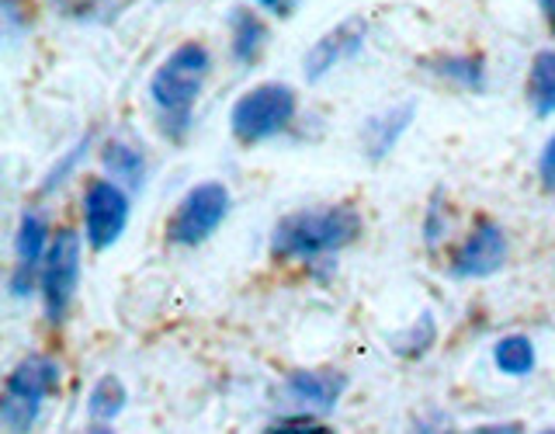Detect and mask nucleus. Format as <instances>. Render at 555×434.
Segmentation results:
<instances>
[{"mask_svg": "<svg viewBox=\"0 0 555 434\" xmlns=\"http://www.w3.org/2000/svg\"><path fill=\"white\" fill-rule=\"evenodd\" d=\"M208 69H212V56L202 42H184L167 56V63L153 74L150 94L156 101L164 118V132L184 136L188 122H191V108L205 87Z\"/></svg>", "mask_w": 555, "mask_h": 434, "instance_id": "nucleus-2", "label": "nucleus"}, {"mask_svg": "<svg viewBox=\"0 0 555 434\" xmlns=\"http://www.w3.org/2000/svg\"><path fill=\"white\" fill-rule=\"evenodd\" d=\"M49 226L39 213H25L22 216V226H17V240H14V251H17V268H14V278H11V292L17 299H25L31 292V278L35 271L42 275V265H46V254H49Z\"/></svg>", "mask_w": 555, "mask_h": 434, "instance_id": "nucleus-10", "label": "nucleus"}, {"mask_svg": "<svg viewBox=\"0 0 555 434\" xmlns=\"http://www.w3.org/2000/svg\"><path fill=\"white\" fill-rule=\"evenodd\" d=\"M225 216H230V191H225V184L202 181L173 208L167 240L178 243V247H198V243H205L219 230Z\"/></svg>", "mask_w": 555, "mask_h": 434, "instance_id": "nucleus-5", "label": "nucleus"}, {"mask_svg": "<svg viewBox=\"0 0 555 434\" xmlns=\"http://www.w3.org/2000/svg\"><path fill=\"white\" fill-rule=\"evenodd\" d=\"M434 69H438L441 77L468 87V91H482V84H486V69L479 56H441L434 63Z\"/></svg>", "mask_w": 555, "mask_h": 434, "instance_id": "nucleus-18", "label": "nucleus"}, {"mask_svg": "<svg viewBox=\"0 0 555 434\" xmlns=\"http://www.w3.org/2000/svg\"><path fill=\"white\" fill-rule=\"evenodd\" d=\"M257 4L264 11H271L274 17H292L295 8H299V0H257Z\"/></svg>", "mask_w": 555, "mask_h": 434, "instance_id": "nucleus-23", "label": "nucleus"}, {"mask_svg": "<svg viewBox=\"0 0 555 434\" xmlns=\"http://www.w3.org/2000/svg\"><path fill=\"white\" fill-rule=\"evenodd\" d=\"M538 170H542L545 188H552V191H555V136L545 143V150H542V164H538Z\"/></svg>", "mask_w": 555, "mask_h": 434, "instance_id": "nucleus-21", "label": "nucleus"}, {"mask_svg": "<svg viewBox=\"0 0 555 434\" xmlns=\"http://www.w3.org/2000/svg\"><path fill=\"white\" fill-rule=\"evenodd\" d=\"M129 195L115 181H91L83 195V230L94 251H108L126 233Z\"/></svg>", "mask_w": 555, "mask_h": 434, "instance_id": "nucleus-7", "label": "nucleus"}, {"mask_svg": "<svg viewBox=\"0 0 555 434\" xmlns=\"http://www.w3.org/2000/svg\"><path fill=\"white\" fill-rule=\"evenodd\" d=\"M503 260H507V233H503V226L493 219H479L473 233L459 243L455 257H451V275L490 278L503 268Z\"/></svg>", "mask_w": 555, "mask_h": 434, "instance_id": "nucleus-8", "label": "nucleus"}, {"mask_svg": "<svg viewBox=\"0 0 555 434\" xmlns=\"http://www.w3.org/2000/svg\"><path fill=\"white\" fill-rule=\"evenodd\" d=\"M542 4V11H545V17H548V25L555 28V0H538Z\"/></svg>", "mask_w": 555, "mask_h": 434, "instance_id": "nucleus-24", "label": "nucleus"}, {"mask_svg": "<svg viewBox=\"0 0 555 434\" xmlns=\"http://www.w3.org/2000/svg\"><path fill=\"white\" fill-rule=\"evenodd\" d=\"M465 434H525V424H517V421H496V424H479V427L465 431Z\"/></svg>", "mask_w": 555, "mask_h": 434, "instance_id": "nucleus-22", "label": "nucleus"}, {"mask_svg": "<svg viewBox=\"0 0 555 434\" xmlns=\"http://www.w3.org/2000/svg\"><path fill=\"white\" fill-rule=\"evenodd\" d=\"M295 108H299V98L288 84H260L233 104L230 129L243 146L264 143L292 126Z\"/></svg>", "mask_w": 555, "mask_h": 434, "instance_id": "nucleus-4", "label": "nucleus"}, {"mask_svg": "<svg viewBox=\"0 0 555 434\" xmlns=\"http://www.w3.org/2000/svg\"><path fill=\"white\" fill-rule=\"evenodd\" d=\"M528 101H531V108L542 118L555 115V49L538 52V56L531 60Z\"/></svg>", "mask_w": 555, "mask_h": 434, "instance_id": "nucleus-14", "label": "nucleus"}, {"mask_svg": "<svg viewBox=\"0 0 555 434\" xmlns=\"http://www.w3.org/2000/svg\"><path fill=\"white\" fill-rule=\"evenodd\" d=\"M91 434H115V431H112V427H94Z\"/></svg>", "mask_w": 555, "mask_h": 434, "instance_id": "nucleus-25", "label": "nucleus"}, {"mask_svg": "<svg viewBox=\"0 0 555 434\" xmlns=\"http://www.w3.org/2000/svg\"><path fill=\"white\" fill-rule=\"evenodd\" d=\"M230 28H233V60L250 66L260 60V52L268 46V28L254 11H233L230 14Z\"/></svg>", "mask_w": 555, "mask_h": 434, "instance_id": "nucleus-13", "label": "nucleus"}, {"mask_svg": "<svg viewBox=\"0 0 555 434\" xmlns=\"http://www.w3.org/2000/svg\"><path fill=\"white\" fill-rule=\"evenodd\" d=\"M347 390V379L330 369H309V372H292L288 375V393L306 407L317 410H334Z\"/></svg>", "mask_w": 555, "mask_h": 434, "instance_id": "nucleus-11", "label": "nucleus"}, {"mask_svg": "<svg viewBox=\"0 0 555 434\" xmlns=\"http://www.w3.org/2000/svg\"><path fill=\"white\" fill-rule=\"evenodd\" d=\"M104 167L112 170V181L115 184H126V188H139L143 184V153L132 150L129 143H108L104 150Z\"/></svg>", "mask_w": 555, "mask_h": 434, "instance_id": "nucleus-16", "label": "nucleus"}, {"mask_svg": "<svg viewBox=\"0 0 555 434\" xmlns=\"http://www.w3.org/2000/svg\"><path fill=\"white\" fill-rule=\"evenodd\" d=\"M364 35H369L364 17H347V22H340L337 28H330L323 39H317V46L306 52V60H302L306 77L323 80L334 66L358 56L361 46H364Z\"/></svg>", "mask_w": 555, "mask_h": 434, "instance_id": "nucleus-9", "label": "nucleus"}, {"mask_svg": "<svg viewBox=\"0 0 555 434\" xmlns=\"http://www.w3.org/2000/svg\"><path fill=\"white\" fill-rule=\"evenodd\" d=\"M542 434H555V431H542Z\"/></svg>", "mask_w": 555, "mask_h": 434, "instance_id": "nucleus-26", "label": "nucleus"}, {"mask_svg": "<svg viewBox=\"0 0 555 434\" xmlns=\"http://www.w3.org/2000/svg\"><path fill=\"white\" fill-rule=\"evenodd\" d=\"M39 278H42V306H46L49 323H63L69 303H74V295H77V282H80V233L77 230H69V226L56 230Z\"/></svg>", "mask_w": 555, "mask_h": 434, "instance_id": "nucleus-6", "label": "nucleus"}, {"mask_svg": "<svg viewBox=\"0 0 555 434\" xmlns=\"http://www.w3.org/2000/svg\"><path fill=\"white\" fill-rule=\"evenodd\" d=\"M264 434H334V431L320 424L317 417H282V421L271 424Z\"/></svg>", "mask_w": 555, "mask_h": 434, "instance_id": "nucleus-19", "label": "nucleus"}, {"mask_svg": "<svg viewBox=\"0 0 555 434\" xmlns=\"http://www.w3.org/2000/svg\"><path fill=\"white\" fill-rule=\"evenodd\" d=\"M493 361L503 375H514V379L531 375L534 372V344L525 334H511V337L496 341Z\"/></svg>", "mask_w": 555, "mask_h": 434, "instance_id": "nucleus-15", "label": "nucleus"}, {"mask_svg": "<svg viewBox=\"0 0 555 434\" xmlns=\"http://www.w3.org/2000/svg\"><path fill=\"white\" fill-rule=\"evenodd\" d=\"M60 390V365L49 355H28L14 365L0 399V424L8 434H28L42 413L46 396Z\"/></svg>", "mask_w": 555, "mask_h": 434, "instance_id": "nucleus-3", "label": "nucleus"}, {"mask_svg": "<svg viewBox=\"0 0 555 434\" xmlns=\"http://www.w3.org/2000/svg\"><path fill=\"white\" fill-rule=\"evenodd\" d=\"M126 386H121V379L115 375H104L98 379V386L91 390V399H87V407H91V417L94 421H115L126 407Z\"/></svg>", "mask_w": 555, "mask_h": 434, "instance_id": "nucleus-17", "label": "nucleus"}, {"mask_svg": "<svg viewBox=\"0 0 555 434\" xmlns=\"http://www.w3.org/2000/svg\"><path fill=\"white\" fill-rule=\"evenodd\" d=\"M421 330H424L421 337H416V327H413L410 334H406L403 341L396 344V347H399V355H424V352H427V344L434 341V323H430V317H424Z\"/></svg>", "mask_w": 555, "mask_h": 434, "instance_id": "nucleus-20", "label": "nucleus"}, {"mask_svg": "<svg viewBox=\"0 0 555 434\" xmlns=\"http://www.w3.org/2000/svg\"><path fill=\"white\" fill-rule=\"evenodd\" d=\"M410 122H413V104H399V108L382 112L364 126V150H369L372 161H382L396 146V139L406 132Z\"/></svg>", "mask_w": 555, "mask_h": 434, "instance_id": "nucleus-12", "label": "nucleus"}, {"mask_svg": "<svg viewBox=\"0 0 555 434\" xmlns=\"http://www.w3.org/2000/svg\"><path fill=\"white\" fill-rule=\"evenodd\" d=\"M361 233V216L351 205L302 208L278 219L271 233V254L282 260H312L351 247Z\"/></svg>", "mask_w": 555, "mask_h": 434, "instance_id": "nucleus-1", "label": "nucleus"}]
</instances>
